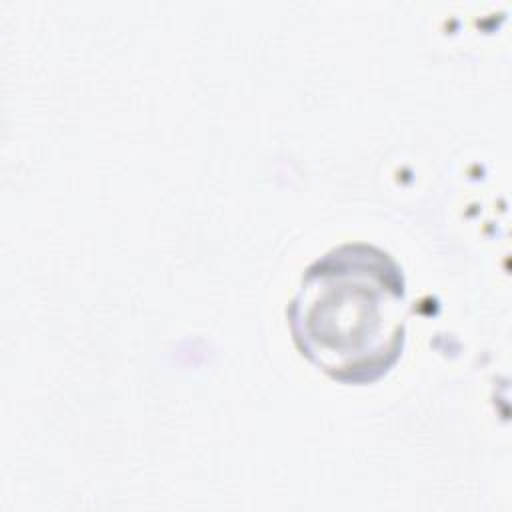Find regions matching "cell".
Listing matches in <instances>:
<instances>
[{"label":"cell","instance_id":"1","mask_svg":"<svg viewBox=\"0 0 512 512\" xmlns=\"http://www.w3.org/2000/svg\"><path fill=\"white\" fill-rule=\"evenodd\" d=\"M286 312L296 346L320 370L350 384L372 382L404 346L402 268L374 244H342L306 268Z\"/></svg>","mask_w":512,"mask_h":512}]
</instances>
